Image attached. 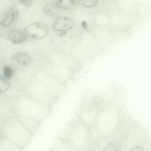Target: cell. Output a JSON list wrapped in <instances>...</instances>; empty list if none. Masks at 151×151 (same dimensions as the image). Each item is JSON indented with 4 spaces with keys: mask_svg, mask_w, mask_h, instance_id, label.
<instances>
[{
    "mask_svg": "<svg viewBox=\"0 0 151 151\" xmlns=\"http://www.w3.org/2000/svg\"><path fill=\"white\" fill-rule=\"evenodd\" d=\"M12 59L18 64L26 66L30 64L32 59L29 55L21 52H18L13 54L11 57Z\"/></svg>",
    "mask_w": 151,
    "mask_h": 151,
    "instance_id": "6",
    "label": "cell"
},
{
    "mask_svg": "<svg viewBox=\"0 0 151 151\" xmlns=\"http://www.w3.org/2000/svg\"><path fill=\"white\" fill-rule=\"evenodd\" d=\"M120 145L117 141L112 140L109 142L103 151H118L120 149Z\"/></svg>",
    "mask_w": 151,
    "mask_h": 151,
    "instance_id": "9",
    "label": "cell"
},
{
    "mask_svg": "<svg viewBox=\"0 0 151 151\" xmlns=\"http://www.w3.org/2000/svg\"><path fill=\"white\" fill-rule=\"evenodd\" d=\"M43 11L46 15L55 17L60 14L61 10L60 7L55 2H50L47 3L44 6Z\"/></svg>",
    "mask_w": 151,
    "mask_h": 151,
    "instance_id": "7",
    "label": "cell"
},
{
    "mask_svg": "<svg viewBox=\"0 0 151 151\" xmlns=\"http://www.w3.org/2000/svg\"><path fill=\"white\" fill-rule=\"evenodd\" d=\"M129 150L133 151H144V149L142 147L139 146H136L132 148Z\"/></svg>",
    "mask_w": 151,
    "mask_h": 151,
    "instance_id": "13",
    "label": "cell"
},
{
    "mask_svg": "<svg viewBox=\"0 0 151 151\" xmlns=\"http://www.w3.org/2000/svg\"><path fill=\"white\" fill-rule=\"evenodd\" d=\"M81 119L77 115L69 121L58 138L67 150H78L81 149Z\"/></svg>",
    "mask_w": 151,
    "mask_h": 151,
    "instance_id": "1",
    "label": "cell"
},
{
    "mask_svg": "<svg viewBox=\"0 0 151 151\" xmlns=\"http://www.w3.org/2000/svg\"><path fill=\"white\" fill-rule=\"evenodd\" d=\"M3 74L6 79L11 78L12 76L13 70L11 67L9 65L4 66L3 68Z\"/></svg>",
    "mask_w": 151,
    "mask_h": 151,
    "instance_id": "12",
    "label": "cell"
},
{
    "mask_svg": "<svg viewBox=\"0 0 151 151\" xmlns=\"http://www.w3.org/2000/svg\"><path fill=\"white\" fill-rule=\"evenodd\" d=\"M10 82L4 77L0 75V93L7 91L10 87Z\"/></svg>",
    "mask_w": 151,
    "mask_h": 151,
    "instance_id": "10",
    "label": "cell"
},
{
    "mask_svg": "<svg viewBox=\"0 0 151 151\" xmlns=\"http://www.w3.org/2000/svg\"><path fill=\"white\" fill-rule=\"evenodd\" d=\"M67 32L66 31H63L60 33L59 35V36L60 37H63L66 35L67 34Z\"/></svg>",
    "mask_w": 151,
    "mask_h": 151,
    "instance_id": "15",
    "label": "cell"
},
{
    "mask_svg": "<svg viewBox=\"0 0 151 151\" xmlns=\"http://www.w3.org/2000/svg\"><path fill=\"white\" fill-rule=\"evenodd\" d=\"M8 37L9 40L14 44H20L25 41L27 36L24 31L16 29L11 31L9 33Z\"/></svg>",
    "mask_w": 151,
    "mask_h": 151,
    "instance_id": "5",
    "label": "cell"
},
{
    "mask_svg": "<svg viewBox=\"0 0 151 151\" xmlns=\"http://www.w3.org/2000/svg\"><path fill=\"white\" fill-rule=\"evenodd\" d=\"M24 31L27 36L36 39H40L45 37L48 34L49 28L45 24L36 22L26 26Z\"/></svg>",
    "mask_w": 151,
    "mask_h": 151,
    "instance_id": "2",
    "label": "cell"
},
{
    "mask_svg": "<svg viewBox=\"0 0 151 151\" xmlns=\"http://www.w3.org/2000/svg\"><path fill=\"white\" fill-rule=\"evenodd\" d=\"M19 14V11L15 8L9 9L1 20V25L4 27L9 26L17 18Z\"/></svg>",
    "mask_w": 151,
    "mask_h": 151,
    "instance_id": "4",
    "label": "cell"
},
{
    "mask_svg": "<svg viewBox=\"0 0 151 151\" xmlns=\"http://www.w3.org/2000/svg\"><path fill=\"white\" fill-rule=\"evenodd\" d=\"M55 2L60 7L65 9H72L77 5L76 0H55Z\"/></svg>",
    "mask_w": 151,
    "mask_h": 151,
    "instance_id": "8",
    "label": "cell"
},
{
    "mask_svg": "<svg viewBox=\"0 0 151 151\" xmlns=\"http://www.w3.org/2000/svg\"><path fill=\"white\" fill-rule=\"evenodd\" d=\"M81 24L82 26L84 28H86L87 27V23L85 21H82L81 22Z\"/></svg>",
    "mask_w": 151,
    "mask_h": 151,
    "instance_id": "14",
    "label": "cell"
},
{
    "mask_svg": "<svg viewBox=\"0 0 151 151\" xmlns=\"http://www.w3.org/2000/svg\"><path fill=\"white\" fill-rule=\"evenodd\" d=\"M75 22L71 19L66 17H61L57 18L53 22L52 28L58 31H65L72 28Z\"/></svg>",
    "mask_w": 151,
    "mask_h": 151,
    "instance_id": "3",
    "label": "cell"
},
{
    "mask_svg": "<svg viewBox=\"0 0 151 151\" xmlns=\"http://www.w3.org/2000/svg\"><path fill=\"white\" fill-rule=\"evenodd\" d=\"M99 0H77L82 5L87 7H93L98 3Z\"/></svg>",
    "mask_w": 151,
    "mask_h": 151,
    "instance_id": "11",
    "label": "cell"
}]
</instances>
